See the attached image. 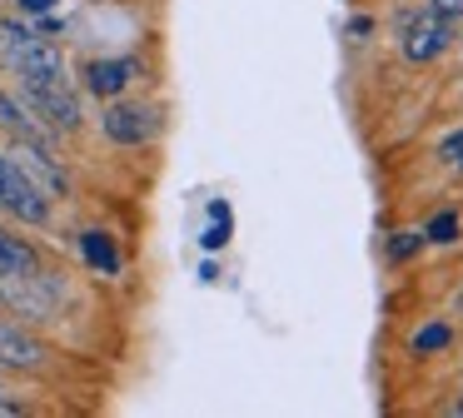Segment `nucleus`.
<instances>
[{"label": "nucleus", "mask_w": 463, "mask_h": 418, "mask_svg": "<svg viewBox=\"0 0 463 418\" xmlns=\"http://www.w3.org/2000/svg\"><path fill=\"white\" fill-rule=\"evenodd\" d=\"M100 135L120 149H145L165 135V109L150 105V100L115 95V100H105V109H100Z\"/></svg>", "instance_id": "obj_1"}, {"label": "nucleus", "mask_w": 463, "mask_h": 418, "mask_svg": "<svg viewBox=\"0 0 463 418\" xmlns=\"http://www.w3.org/2000/svg\"><path fill=\"white\" fill-rule=\"evenodd\" d=\"M21 105L41 119L51 135H80L85 125V105H80V90L71 80H51V85H15Z\"/></svg>", "instance_id": "obj_2"}, {"label": "nucleus", "mask_w": 463, "mask_h": 418, "mask_svg": "<svg viewBox=\"0 0 463 418\" xmlns=\"http://www.w3.org/2000/svg\"><path fill=\"white\" fill-rule=\"evenodd\" d=\"M0 209L11 219H21V224H31V229H45L55 219V199L25 175V169L15 165V155H5V149H0Z\"/></svg>", "instance_id": "obj_3"}, {"label": "nucleus", "mask_w": 463, "mask_h": 418, "mask_svg": "<svg viewBox=\"0 0 463 418\" xmlns=\"http://www.w3.org/2000/svg\"><path fill=\"white\" fill-rule=\"evenodd\" d=\"M140 70L145 65L135 55H95V60H85V65H80V90L105 105V100L125 95V90L140 80Z\"/></svg>", "instance_id": "obj_4"}, {"label": "nucleus", "mask_w": 463, "mask_h": 418, "mask_svg": "<svg viewBox=\"0 0 463 418\" xmlns=\"http://www.w3.org/2000/svg\"><path fill=\"white\" fill-rule=\"evenodd\" d=\"M11 155H15V165H21L51 199H65V195H71V175H65L61 149H55V145H41V139H15Z\"/></svg>", "instance_id": "obj_5"}, {"label": "nucleus", "mask_w": 463, "mask_h": 418, "mask_svg": "<svg viewBox=\"0 0 463 418\" xmlns=\"http://www.w3.org/2000/svg\"><path fill=\"white\" fill-rule=\"evenodd\" d=\"M51 364V344L41 334H31L25 324H5L0 318V368L11 374H41Z\"/></svg>", "instance_id": "obj_6"}, {"label": "nucleus", "mask_w": 463, "mask_h": 418, "mask_svg": "<svg viewBox=\"0 0 463 418\" xmlns=\"http://www.w3.org/2000/svg\"><path fill=\"white\" fill-rule=\"evenodd\" d=\"M449 45H453V20L433 15V10L413 15L409 30H403V55H409L413 65H429V60H439Z\"/></svg>", "instance_id": "obj_7"}, {"label": "nucleus", "mask_w": 463, "mask_h": 418, "mask_svg": "<svg viewBox=\"0 0 463 418\" xmlns=\"http://www.w3.org/2000/svg\"><path fill=\"white\" fill-rule=\"evenodd\" d=\"M41 264H45V254H41L35 239L15 234L11 224H0V279H25V274H35Z\"/></svg>", "instance_id": "obj_8"}, {"label": "nucleus", "mask_w": 463, "mask_h": 418, "mask_svg": "<svg viewBox=\"0 0 463 418\" xmlns=\"http://www.w3.org/2000/svg\"><path fill=\"white\" fill-rule=\"evenodd\" d=\"M0 129L11 139H41V145H55V139H61V135H51V129L21 105V95H11V90H0Z\"/></svg>", "instance_id": "obj_9"}, {"label": "nucleus", "mask_w": 463, "mask_h": 418, "mask_svg": "<svg viewBox=\"0 0 463 418\" xmlns=\"http://www.w3.org/2000/svg\"><path fill=\"white\" fill-rule=\"evenodd\" d=\"M80 259L90 264V274H105V279H115L125 269V254H120V244H115V234H105V229H80Z\"/></svg>", "instance_id": "obj_10"}, {"label": "nucleus", "mask_w": 463, "mask_h": 418, "mask_svg": "<svg viewBox=\"0 0 463 418\" xmlns=\"http://www.w3.org/2000/svg\"><path fill=\"white\" fill-rule=\"evenodd\" d=\"M35 35H41V30H35L25 15H0V70H5V75L21 65V55L31 50Z\"/></svg>", "instance_id": "obj_11"}, {"label": "nucleus", "mask_w": 463, "mask_h": 418, "mask_svg": "<svg viewBox=\"0 0 463 418\" xmlns=\"http://www.w3.org/2000/svg\"><path fill=\"white\" fill-rule=\"evenodd\" d=\"M230 224H234V219H230V204H220V199H214V204H210V224H204L200 244H204V249H224V244H230Z\"/></svg>", "instance_id": "obj_12"}, {"label": "nucleus", "mask_w": 463, "mask_h": 418, "mask_svg": "<svg viewBox=\"0 0 463 418\" xmlns=\"http://www.w3.org/2000/svg\"><path fill=\"white\" fill-rule=\"evenodd\" d=\"M449 344H453V328L449 324H423L419 334L409 338L413 354H439V348H449Z\"/></svg>", "instance_id": "obj_13"}, {"label": "nucleus", "mask_w": 463, "mask_h": 418, "mask_svg": "<svg viewBox=\"0 0 463 418\" xmlns=\"http://www.w3.org/2000/svg\"><path fill=\"white\" fill-rule=\"evenodd\" d=\"M423 239H433V244H453V239H458V214H453V209L433 214L429 229H423Z\"/></svg>", "instance_id": "obj_14"}, {"label": "nucleus", "mask_w": 463, "mask_h": 418, "mask_svg": "<svg viewBox=\"0 0 463 418\" xmlns=\"http://www.w3.org/2000/svg\"><path fill=\"white\" fill-rule=\"evenodd\" d=\"M419 249H423V234H419V229H399V234L389 239V259H393V264H403V259H413Z\"/></svg>", "instance_id": "obj_15"}, {"label": "nucleus", "mask_w": 463, "mask_h": 418, "mask_svg": "<svg viewBox=\"0 0 463 418\" xmlns=\"http://www.w3.org/2000/svg\"><path fill=\"white\" fill-rule=\"evenodd\" d=\"M429 10L443 20H453V25H463V0H429Z\"/></svg>", "instance_id": "obj_16"}, {"label": "nucleus", "mask_w": 463, "mask_h": 418, "mask_svg": "<svg viewBox=\"0 0 463 418\" xmlns=\"http://www.w3.org/2000/svg\"><path fill=\"white\" fill-rule=\"evenodd\" d=\"M439 159H449V165H463V129H458V135H449V139L439 145Z\"/></svg>", "instance_id": "obj_17"}, {"label": "nucleus", "mask_w": 463, "mask_h": 418, "mask_svg": "<svg viewBox=\"0 0 463 418\" xmlns=\"http://www.w3.org/2000/svg\"><path fill=\"white\" fill-rule=\"evenodd\" d=\"M15 10H21V15H51L55 0H15Z\"/></svg>", "instance_id": "obj_18"}, {"label": "nucleus", "mask_w": 463, "mask_h": 418, "mask_svg": "<svg viewBox=\"0 0 463 418\" xmlns=\"http://www.w3.org/2000/svg\"><path fill=\"white\" fill-rule=\"evenodd\" d=\"M369 30H373V20H369V15L349 20V35H359V40H364V35H369Z\"/></svg>", "instance_id": "obj_19"}, {"label": "nucleus", "mask_w": 463, "mask_h": 418, "mask_svg": "<svg viewBox=\"0 0 463 418\" xmlns=\"http://www.w3.org/2000/svg\"><path fill=\"white\" fill-rule=\"evenodd\" d=\"M0 413H21V404H15V398H5V388H0Z\"/></svg>", "instance_id": "obj_20"}, {"label": "nucleus", "mask_w": 463, "mask_h": 418, "mask_svg": "<svg viewBox=\"0 0 463 418\" xmlns=\"http://www.w3.org/2000/svg\"><path fill=\"white\" fill-rule=\"evenodd\" d=\"M458 169H463V165H458Z\"/></svg>", "instance_id": "obj_21"}]
</instances>
